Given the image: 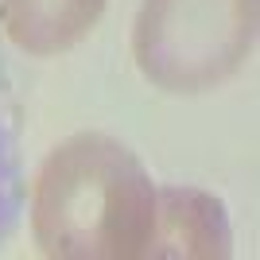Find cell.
Returning a JSON list of instances; mask_svg holds the SVG:
<instances>
[{
	"label": "cell",
	"instance_id": "4",
	"mask_svg": "<svg viewBox=\"0 0 260 260\" xmlns=\"http://www.w3.org/2000/svg\"><path fill=\"white\" fill-rule=\"evenodd\" d=\"M109 0H0V27L27 54H62L82 43Z\"/></svg>",
	"mask_w": 260,
	"mask_h": 260
},
{
	"label": "cell",
	"instance_id": "2",
	"mask_svg": "<svg viewBox=\"0 0 260 260\" xmlns=\"http://www.w3.org/2000/svg\"><path fill=\"white\" fill-rule=\"evenodd\" d=\"M256 43V0H144L132 58L167 93H206L245 66Z\"/></svg>",
	"mask_w": 260,
	"mask_h": 260
},
{
	"label": "cell",
	"instance_id": "1",
	"mask_svg": "<svg viewBox=\"0 0 260 260\" xmlns=\"http://www.w3.org/2000/svg\"><path fill=\"white\" fill-rule=\"evenodd\" d=\"M155 221V183L105 132H78L43 159L31 186V233L47 256L136 260Z\"/></svg>",
	"mask_w": 260,
	"mask_h": 260
},
{
	"label": "cell",
	"instance_id": "3",
	"mask_svg": "<svg viewBox=\"0 0 260 260\" xmlns=\"http://www.w3.org/2000/svg\"><path fill=\"white\" fill-rule=\"evenodd\" d=\"M144 256L155 260H225L233 229L221 198L194 186H155V221Z\"/></svg>",
	"mask_w": 260,
	"mask_h": 260
}]
</instances>
